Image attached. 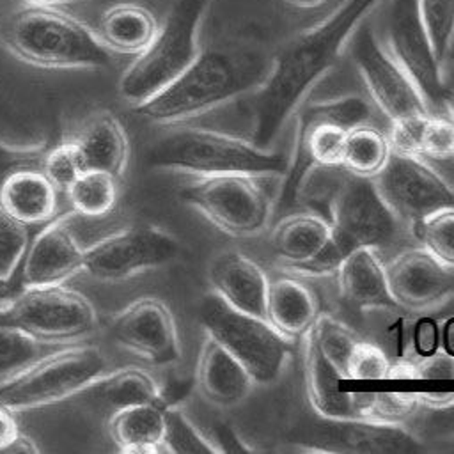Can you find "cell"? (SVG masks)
Wrapping results in <instances>:
<instances>
[{"label": "cell", "mask_w": 454, "mask_h": 454, "mask_svg": "<svg viewBox=\"0 0 454 454\" xmlns=\"http://www.w3.org/2000/svg\"><path fill=\"white\" fill-rule=\"evenodd\" d=\"M417 11L433 55L445 74V67L450 64L452 55L454 0H417Z\"/></svg>", "instance_id": "obj_35"}, {"label": "cell", "mask_w": 454, "mask_h": 454, "mask_svg": "<svg viewBox=\"0 0 454 454\" xmlns=\"http://www.w3.org/2000/svg\"><path fill=\"white\" fill-rule=\"evenodd\" d=\"M83 271V248L69 229V215L53 216L30 239L18 266L23 287L64 284Z\"/></svg>", "instance_id": "obj_19"}, {"label": "cell", "mask_w": 454, "mask_h": 454, "mask_svg": "<svg viewBox=\"0 0 454 454\" xmlns=\"http://www.w3.org/2000/svg\"><path fill=\"white\" fill-rule=\"evenodd\" d=\"M388 289L397 303L422 312L443 305L454 293V264L422 248H408L385 266Z\"/></svg>", "instance_id": "obj_18"}, {"label": "cell", "mask_w": 454, "mask_h": 454, "mask_svg": "<svg viewBox=\"0 0 454 454\" xmlns=\"http://www.w3.org/2000/svg\"><path fill=\"white\" fill-rule=\"evenodd\" d=\"M108 371L105 353L90 344L64 346L0 385V403L14 411L71 399Z\"/></svg>", "instance_id": "obj_8"}, {"label": "cell", "mask_w": 454, "mask_h": 454, "mask_svg": "<svg viewBox=\"0 0 454 454\" xmlns=\"http://www.w3.org/2000/svg\"><path fill=\"white\" fill-rule=\"evenodd\" d=\"M305 452L323 454H411L422 442L403 424H383L367 419H323L307 433Z\"/></svg>", "instance_id": "obj_17"}, {"label": "cell", "mask_w": 454, "mask_h": 454, "mask_svg": "<svg viewBox=\"0 0 454 454\" xmlns=\"http://www.w3.org/2000/svg\"><path fill=\"white\" fill-rule=\"evenodd\" d=\"M427 114L406 115L390 122V131L387 133V140L390 151L404 156H419L420 153V138L427 121ZM420 158V156H419Z\"/></svg>", "instance_id": "obj_44"}, {"label": "cell", "mask_w": 454, "mask_h": 454, "mask_svg": "<svg viewBox=\"0 0 454 454\" xmlns=\"http://www.w3.org/2000/svg\"><path fill=\"white\" fill-rule=\"evenodd\" d=\"M417 394V401L420 406L429 408V410H447L452 408L454 404V394L452 390H445V392H415Z\"/></svg>", "instance_id": "obj_49"}, {"label": "cell", "mask_w": 454, "mask_h": 454, "mask_svg": "<svg viewBox=\"0 0 454 454\" xmlns=\"http://www.w3.org/2000/svg\"><path fill=\"white\" fill-rule=\"evenodd\" d=\"M388 365L390 360L381 348H378L372 342L358 339L346 364V380H387Z\"/></svg>", "instance_id": "obj_42"}, {"label": "cell", "mask_w": 454, "mask_h": 454, "mask_svg": "<svg viewBox=\"0 0 454 454\" xmlns=\"http://www.w3.org/2000/svg\"><path fill=\"white\" fill-rule=\"evenodd\" d=\"M71 399H76L83 410L108 419L122 408L161 401V394L153 374L128 365L117 371H106Z\"/></svg>", "instance_id": "obj_22"}, {"label": "cell", "mask_w": 454, "mask_h": 454, "mask_svg": "<svg viewBox=\"0 0 454 454\" xmlns=\"http://www.w3.org/2000/svg\"><path fill=\"white\" fill-rule=\"evenodd\" d=\"M346 48L371 101L390 122L429 112L411 78L383 46L371 16L356 25Z\"/></svg>", "instance_id": "obj_12"}, {"label": "cell", "mask_w": 454, "mask_h": 454, "mask_svg": "<svg viewBox=\"0 0 454 454\" xmlns=\"http://www.w3.org/2000/svg\"><path fill=\"white\" fill-rule=\"evenodd\" d=\"M16 413L11 406L0 403V452H35L30 447H23L28 438L21 433Z\"/></svg>", "instance_id": "obj_45"}, {"label": "cell", "mask_w": 454, "mask_h": 454, "mask_svg": "<svg viewBox=\"0 0 454 454\" xmlns=\"http://www.w3.org/2000/svg\"><path fill=\"white\" fill-rule=\"evenodd\" d=\"M411 227L427 252L447 264H454V207L434 211Z\"/></svg>", "instance_id": "obj_38"}, {"label": "cell", "mask_w": 454, "mask_h": 454, "mask_svg": "<svg viewBox=\"0 0 454 454\" xmlns=\"http://www.w3.org/2000/svg\"><path fill=\"white\" fill-rule=\"evenodd\" d=\"M211 440L218 452H252L254 450L247 447L245 442L227 424H218L215 427V438Z\"/></svg>", "instance_id": "obj_48"}, {"label": "cell", "mask_w": 454, "mask_h": 454, "mask_svg": "<svg viewBox=\"0 0 454 454\" xmlns=\"http://www.w3.org/2000/svg\"><path fill=\"white\" fill-rule=\"evenodd\" d=\"M165 403H140L106 419L110 436L121 452H161Z\"/></svg>", "instance_id": "obj_29"}, {"label": "cell", "mask_w": 454, "mask_h": 454, "mask_svg": "<svg viewBox=\"0 0 454 454\" xmlns=\"http://www.w3.org/2000/svg\"><path fill=\"white\" fill-rule=\"evenodd\" d=\"M28 243V227L0 207V280H7L16 273Z\"/></svg>", "instance_id": "obj_40"}, {"label": "cell", "mask_w": 454, "mask_h": 454, "mask_svg": "<svg viewBox=\"0 0 454 454\" xmlns=\"http://www.w3.org/2000/svg\"><path fill=\"white\" fill-rule=\"evenodd\" d=\"M110 4H115V2H137V0H108Z\"/></svg>", "instance_id": "obj_55"}, {"label": "cell", "mask_w": 454, "mask_h": 454, "mask_svg": "<svg viewBox=\"0 0 454 454\" xmlns=\"http://www.w3.org/2000/svg\"><path fill=\"white\" fill-rule=\"evenodd\" d=\"M0 41L21 62L43 69H105L112 51L83 21L57 5L27 4L12 11Z\"/></svg>", "instance_id": "obj_4"}, {"label": "cell", "mask_w": 454, "mask_h": 454, "mask_svg": "<svg viewBox=\"0 0 454 454\" xmlns=\"http://www.w3.org/2000/svg\"><path fill=\"white\" fill-rule=\"evenodd\" d=\"M163 440L161 452L168 454H213L218 452L213 440L197 427L192 419L177 406L163 410Z\"/></svg>", "instance_id": "obj_36"}, {"label": "cell", "mask_w": 454, "mask_h": 454, "mask_svg": "<svg viewBox=\"0 0 454 454\" xmlns=\"http://www.w3.org/2000/svg\"><path fill=\"white\" fill-rule=\"evenodd\" d=\"M257 177L241 174L197 177L179 195L209 223L232 238H254L270 223L273 204Z\"/></svg>", "instance_id": "obj_10"}, {"label": "cell", "mask_w": 454, "mask_h": 454, "mask_svg": "<svg viewBox=\"0 0 454 454\" xmlns=\"http://www.w3.org/2000/svg\"><path fill=\"white\" fill-rule=\"evenodd\" d=\"M310 330L323 355L346 380V364L358 337L353 333L351 328H348L342 321L335 319L330 314H317Z\"/></svg>", "instance_id": "obj_37"}, {"label": "cell", "mask_w": 454, "mask_h": 454, "mask_svg": "<svg viewBox=\"0 0 454 454\" xmlns=\"http://www.w3.org/2000/svg\"><path fill=\"white\" fill-rule=\"evenodd\" d=\"M158 25V18L145 5L115 2L101 14L96 34L112 53L135 57L151 43Z\"/></svg>", "instance_id": "obj_27"}, {"label": "cell", "mask_w": 454, "mask_h": 454, "mask_svg": "<svg viewBox=\"0 0 454 454\" xmlns=\"http://www.w3.org/2000/svg\"><path fill=\"white\" fill-rule=\"evenodd\" d=\"M112 340L153 365H174L183 356L172 310L154 296H142L114 316Z\"/></svg>", "instance_id": "obj_16"}, {"label": "cell", "mask_w": 454, "mask_h": 454, "mask_svg": "<svg viewBox=\"0 0 454 454\" xmlns=\"http://www.w3.org/2000/svg\"><path fill=\"white\" fill-rule=\"evenodd\" d=\"M388 156L390 145L387 135L371 122H364L346 131L340 168L351 176L374 177Z\"/></svg>", "instance_id": "obj_31"}, {"label": "cell", "mask_w": 454, "mask_h": 454, "mask_svg": "<svg viewBox=\"0 0 454 454\" xmlns=\"http://www.w3.org/2000/svg\"><path fill=\"white\" fill-rule=\"evenodd\" d=\"M270 64L271 55L250 46L200 50L174 82L133 110L158 126L188 122L254 92L264 82Z\"/></svg>", "instance_id": "obj_2"}, {"label": "cell", "mask_w": 454, "mask_h": 454, "mask_svg": "<svg viewBox=\"0 0 454 454\" xmlns=\"http://www.w3.org/2000/svg\"><path fill=\"white\" fill-rule=\"evenodd\" d=\"M39 170L57 192L66 193L73 181L83 172L82 158L74 140H64L50 151H44Z\"/></svg>", "instance_id": "obj_39"}, {"label": "cell", "mask_w": 454, "mask_h": 454, "mask_svg": "<svg viewBox=\"0 0 454 454\" xmlns=\"http://www.w3.org/2000/svg\"><path fill=\"white\" fill-rule=\"evenodd\" d=\"M296 114L294 145L289 154V167L284 176L282 206H291L307 179L316 168H339L346 131L353 126L371 122L369 101L356 94L339 96L325 101L300 105Z\"/></svg>", "instance_id": "obj_5"}, {"label": "cell", "mask_w": 454, "mask_h": 454, "mask_svg": "<svg viewBox=\"0 0 454 454\" xmlns=\"http://www.w3.org/2000/svg\"><path fill=\"white\" fill-rule=\"evenodd\" d=\"M353 248L339 238L333 231H330L328 239L321 245V248L312 254L309 259L296 262V264H286V270H291L293 273L307 275V277H326V275H335L346 255Z\"/></svg>", "instance_id": "obj_41"}, {"label": "cell", "mask_w": 454, "mask_h": 454, "mask_svg": "<svg viewBox=\"0 0 454 454\" xmlns=\"http://www.w3.org/2000/svg\"><path fill=\"white\" fill-rule=\"evenodd\" d=\"M383 2L346 0L326 20L294 35L271 55L264 82L248 94L252 144L271 149L289 117L337 62L356 25Z\"/></svg>", "instance_id": "obj_1"}, {"label": "cell", "mask_w": 454, "mask_h": 454, "mask_svg": "<svg viewBox=\"0 0 454 454\" xmlns=\"http://www.w3.org/2000/svg\"><path fill=\"white\" fill-rule=\"evenodd\" d=\"M51 346L0 321V385L53 351Z\"/></svg>", "instance_id": "obj_33"}, {"label": "cell", "mask_w": 454, "mask_h": 454, "mask_svg": "<svg viewBox=\"0 0 454 454\" xmlns=\"http://www.w3.org/2000/svg\"><path fill=\"white\" fill-rule=\"evenodd\" d=\"M332 231L353 250L371 247L374 250L392 245L403 223L380 197L371 177L344 174L337 179L328 202Z\"/></svg>", "instance_id": "obj_14"}, {"label": "cell", "mask_w": 454, "mask_h": 454, "mask_svg": "<svg viewBox=\"0 0 454 454\" xmlns=\"http://www.w3.org/2000/svg\"><path fill=\"white\" fill-rule=\"evenodd\" d=\"M383 5V46L411 78L429 114H450V87L433 55L417 0H385Z\"/></svg>", "instance_id": "obj_11"}, {"label": "cell", "mask_w": 454, "mask_h": 454, "mask_svg": "<svg viewBox=\"0 0 454 454\" xmlns=\"http://www.w3.org/2000/svg\"><path fill=\"white\" fill-rule=\"evenodd\" d=\"M339 293L358 310H390L397 303L388 289L385 264L371 247L351 250L337 270Z\"/></svg>", "instance_id": "obj_23"}, {"label": "cell", "mask_w": 454, "mask_h": 454, "mask_svg": "<svg viewBox=\"0 0 454 454\" xmlns=\"http://www.w3.org/2000/svg\"><path fill=\"white\" fill-rule=\"evenodd\" d=\"M0 321L53 346L82 340L98 330L90 300L64 284L23 287L0 307Z\"/></svg>", "instance_id": "obj_9"}, {"label": "cell", "mask_w": 454, "mask_h": 454, "mask_svg": "<svg viewBox=\"0 0 454 454\" xmlns=\"http://www.w3.org/2000/svg\"><path fill=\"white\" fill-rule=\"evenodd\" d=\"M27 4H41V5H60V4H67V2H74V0H25Z\"/></svg>", "instance_id": "obj_54"}, {"label": "cell", "mask_w": 454, "mask_h": 454, "mask_svg": "<svg viewBox=\"0 0 454 454\" xmlns=\"http://www.w3.org/2000/svg\"><path fill=\"white\" fill-rule=\"evenodd\" d=\"M195 380L202 397L218 408L245 403L255 387L248 371L209 335L199 351Z\"/></svg>", "instance_id": "obj_21"}, {"label": "cell", "mask_w": 454, "mask_h": 454, "mask_svg": "<svg viewBox=\"0 0 454 454\" xmlns=\"http://www.w3.org/2000/svg\"><path fill=\"white\" fill-rule=\"evenodd\" d=\"M419 380H452L454 376V355L442 349L420 356L415 360Z\"/></svg>", "instance_id": "obj_46"}, {"label": "cell", "mask_w": 454, "mask_h": 454, "mask_svg": "<svg viewBox=\"0 0 454 454\" xmlns=\"http://www.w3.org/2000/svg\"><path fill=\"white\" fill-rule=\"evenodd\" d=\"M317 314L316 294L300 280L282 277L268 284L266 319L287 339L301 337Z\"/></svg>", "instance_id": "obj_28"}, {"label": "cell", "mask_w": 454, "mask_h": 454, "mask_svg": "<svg viewBox=\"0 0 454 454\" xmlns=\"http://www.w3.org/2000/svg\"><path fill=\"white\" fill-rule=\"evenodd\" d=\"M66 193L73 213L83 218H101L115 207L119 199V183L112 174L83 170Z\"/></svg>", "instance_id": "obj_32"}, {"label": "cell", "mask_w": 454, "mask_h": 454, "mask_svg": "<svg viewBox=\"0 0 454 454\" xmlns=\"http://www.w3.org/2000/svg\"><path fill=\"white\" fill-rule=\"evenodd\" d=\"M303 353V380L305 392L312 410L321 419H358L353 392L339 387L342 374L319 349L312 330L309 328L301 337Z\"/></svg>", "instance_id": "obj_24"}, {"label": "cell", "mask_w": 454, "mask_h": 454, "mask_svg": "<svg viewBox=\"0 0 454 454\" xmlns=\"http://www.w3.org/2000/svg\"><path fill=\"white\" fill-rule=\"evenodd\" d=\"M380 197L404 225L420 218L454 207V192L424 158L404 156L390 151L381 170L371 177Z\"/></svg>", "instance_id": "obj_15"}, {"label": "cell", "mask_w": 454, "mask_h": 454, "mask_svg": "<svg viewBox=\"0 0 454 454\" xmlns=\"http://www.w3.org/2000/svg\"><path fill=\"white\" fill-rule=\"evenodd\" d=\"M413 351L417 356H427L440 349V325L429 317L420 316L413 325Z\"/></svg>", "instance_id": "obj_47"}, {"label": "cell", "mask_w": 454, "mask_h": 454, "mask_svg": "<svg viewBox=\"0 0 454 454\" xmlns=\"http://www.w3.org/2000/svg\"><path fill=\"white\" fill-rule=\"evenodd\" d=\"M289 7H294V9H303V11H309V9H316V7H321L325 2L328 0H284Z\"/></svg>", "instance_id": "obj_53"}, {"label": "cell", "mask_w": 454, "mask_h": 454, "mask_svg": "<svg viewBox=\"0 0 454 454\" xmlns=\"http://www.w3.org/2000/svg\"><path fill=\"white\" fill-rule=\"evenodd\" d=\"M82 158L83 170L124 174L129 158V142L124 126L110 112L94 114L73 138Z\"/></svg>", "instance_id": "obj_26"}, {"label": "cell", "mask_w": 454, "mask_h": 454, "mask_svg": "<svg viewBox=\"0 0 454 454\" xmlns=\"http://www.w3.org/2000/svg\"><path fill=\"white\" fill-rule=\"evenodd\" d=\"M21 289L23 286L20 282V277H16V273L7 280H0V307L9 303Z\"/></svg>", "instance_id": "obj_52"}, {"label": "cell", "mask_w": 454, "mask_h": 454, "mask_svg": "<svg viewBox=\"0 0 454 454\" xmlns=\"http://www.w3.org/2000/svg\"><path fill=\"white\" fill-rule=\"evenodd\" d=\"M387 380H419L415 360L399 358L397 362H390Z\"/></svg>", "instance_id": "obj_50"}, {"label": "cell", "mask_w": 454, "mask_h": 454, "mask_svg": "<svg viewBox=\"0 0 454 454\" xmlns=\"http://www.w3.org/2000/svg\"><path fill=\"white\" fill-rule=\"evenodd\" d=\"M211 291L231 307L266 319L268 277L247 254L225 248L216 252L207 264Z\"/></svg>", "instance_id": "obj_20"}, {"label": "cell", "mask_w": 454, "mask_h": 454, "mask_svg": "<svg viewBox=\"0 0 454 454\" xmlns=\"http://www.w3.org/2000/svg\"><path fill=\"white\" fill-rule=\"evenodd\" d=\"M199 323L206 335L248 371L255 387H271L284 376L293 356V340L268 319L241 312L209 291L199 303Z\"/></svg>", "instance_id": "obj_7"}, {"label": "cell", "mask_w": 454, "mask_h": 454, "mask_svg": "<svg viewBox=\"0 0 454 454\" xmlns=\"http://www.w3.org/2000/svg\"><path fill=\"white\" fill-rule=\"evenodd\" d=\"M179 241L156 225H131L83 248V271L99 282H122L170 264Z\"/></svg>", "instance_id": "obj_13"}, {"label": "cell", "mask_w": 454, "mask_h": 454, "mask_svg": "<svg viewBox=\"0 0 454 454\" xmlns=\"http://www.w3.org/2000/svg\"><path fill=\"white\" fill-rule=\"evenodd\" d=\"M211 0H177L151 43L129 62L119 78V94L133 106L174 82L200 51V23Z\"/></svg>", "instance_id": "obj_6"}, {"label": "cell", "mask_w": 454, "mask_h": 454, "mask_svg": "<svg viewBox=\"0 0 454 454\" xmlns=\"http://www.w3.org/2000/svg\"><path fill=\"white\" fill-rule=\"evenodd\" d=\"M330 222L316 213L284 216L271 231V248L286 264H296L316 254L330 236Z\"/></svg>", "instance_id": "obj_30"}, {"label": "cell", "mask_w": 454, "mask_h": 454, "mask_svg": "<svg viewBox=\"0 0 454 454\" xmlns=\"http://www.w3.org/2000/svg\"><path fill=\"white\" fill-rule=\"evenodd\" d=\"M454 154V128L450 114H429L422 138L420 158L429 160H450Z\"/></svg>", "instance_id": "obj_43"}, {"label": "cell", "mask_w": 454, "mask_h": 454, "mask_svg": "<svg viewBox=\"0 0 454 454\" xmlns=\"http://www.w3.org/2000/svg\"><path fill=\"white\" fill-rule=\"evenodd\" d=\"M440 349L454 355V317L449 316L442 325H440Z\"/></svg>", "instance_id": "obj_51"}, {"label": "cell", "mask_w": 454, "mask_h": 454, "mask_svg": "<svg viewBox=\"0 0 454 454\" xmlns=\"http://www.w3.org/2000/svg\"><path fill=\"white\" fill-rule=\"evenodd\" d=\"M165 128L168 129L147 151V161L153 168L197 177L225 174L284 177L287 172L289 156L257 147L248 138L220 129L190 126L188 122Z\"/></svg>", "instance_id": "obj_3"}, {"label": "cell", "mask_w": 454, "mask_h": 454, "mask_svg": "<svg viewBox=\"0 0 454 454\" xmlns=\"http://www.w3.org/2000/svg\"><path fill=\"white\" fill-rule=\"evenodd\" d=\"M59 192L39 168L25 167L0 183V207L23 225H43L57 215Z\"/></svg>", "instance_id": "obj_25"}, {"label": "cell", "mask_w": 454, "mask_h": 454, "mask_svg": "<svg viewBox=\"0 0 454 454\" xmlns=\"http://www.w3.org/2000/svg\"><path fill=\"white\" fill-rule=\"evenodd\" d=\"M356 417L383 424H404L420 408L415 392H353Z\"/></svg>", "instance_id": "obj_34"}]
</instances>
